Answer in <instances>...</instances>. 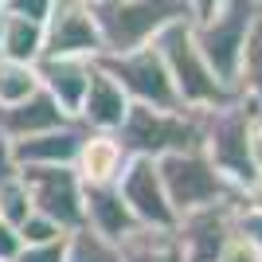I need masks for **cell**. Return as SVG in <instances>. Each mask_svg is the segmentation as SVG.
<instances>
[{"label":"cell","mask_w":262,"mask_h":262,"mask_svg":"<svg viewBox=\"0 0 262 262\" xmlns=\"http://www.w3.org/2000/svg\"><path fill=\"white\" fill-rule=\"evenodd\" d=\"M153 47L161 51L164 71L172 78V90H176V98H180L184 110L208 114V110H219V106H227V102H235V90L223 86L215 78V71L208 67V59L200 55L188 16L168 24V28L153 39Z\"/></svg>","instance_id":"cell-1"},{"label":"cell","mask_w":262,"mask_h":262,"mask_svg":"<svg viewBox=\"0 0 262 262\" xmlns=\"http://www.w3.org/2000/svg\"><path fill=\"white\" fill-rule=\"evenodd\" d=\"M204 121L208 114L200 110H153V106H129L125 121L118 129V141L125 145L129 157H149V161H161V157L172 153H188V149H200L204 145Z\"/></svg>","instance_id":"cell-2"},{"label":"cell","mask_w":262,"mask_h":262,"mask_svg":"<svg viewBox=\"0 0 262 262\" xmlns=\"http://www.w3.org/2000/svg\"><path fill=\"white\" fill-rule=\"evenodd\" d=\"M258 20H262V4H254V0H223L211 16L192 24L200 55L208 59V67L215 71V78L227 90H235V82H239L243 51H247V39L258 28Z\"/></svg>","instance_id":"cell-3"},{"label":"cell","mask_w":262,"mask_h":262,"mask_svg":"<svg viewBox=\"0 0 262 262\" xmlns=\"http://www.w3.org/2000/svg\"><path fill=\"white\" fill-rule=\"evenodd\" d=\"M94 24L102 35V55H121L153 43L172 20H184V0H94Z\"/></svg>","instance_id":"cell-4"},{"label":"cell","mask_w":262,"mask_h":262,"mask_svg":"<svg viewBox=\"0 0 262 262\" xmlns=\"http://www.w3.org/2000/svg\"><path fill=\"white\" fill-rule=\"evenodd\" d=\"M157 172H161L164 196H168V204H172L176 215L239 196V188L231 184L223 172H215V164L204 157V149L161 157V161H157Z\"/></svg>","instance_id":"cell-5"},{"label":"cell","mask_w":262,"mask_h":262,"mask_svg":"<svg viewBox=\"0 0 262 262\" xmlns=\"http://www.w3.org/2000/svg\"><path fill=\"white\" fill-rule=\"evenodd\" d=\"M98 67L125 90L129 106H153V110H176L180 106V98L172 90V78L164 71V59L153 43L121 51V55H98Z\"/></svg>","instance_id":"cell-6"},{"label":"cell","mask_w":262,"mask_h":262,"mask_svg":"<svg viewBox=\"0 0 262 262\" xmlns=\"http://www.w3.org/2000/svg\"><path fill=\"white\" fill-rule=\"evenodd\" d=\"M258 118L243 98L227 102L219 110H208V121H204V157L215 164V172H223L235 188H243L254 176L251 157H247V129L251 121Z\"/></svg>","instance_id":"cell-7"},{"label":"cell","mask_w":262,"mask_h":262,"mask_svg":"<svg viewBox=\"0 0 262 262\" xmlns=\"http://www.w3.org/2000/svg\"><path fill=\"white\" fill-rule=\"evenodd\" d=\"M28 188L32 211L47 215L63 231L82 227V180L71 164H51V168H16Z\"/></svg>","instance_id":"cell-8"},{"label":"cell","mask_w":262,"mask_h":262,"mask_svg":"<svg viewBox=\"0 0 262 262\" xmlns=\"http://www.w3.org/2000/svg\"><path fill=\"white\" fill-rule=\"evenodd\" d=\"M43 55H78L98 59L102 35L90 12V0H55L43 20Z\"/></svg>","instance_id":"cell-9"},{"label":"cell","mask_w":262,"mask_h":262,"mask_svg":"<svg viewBox=\"0 0 262 262\" xmlns=\"http://www.w3.org/2000/svg\"><path fill=\"white\" fill-rule=\"evenodd\" d=\"M235 219H239L235 200L208 204V208L176 215L172 231H176L180 251H184V262H215V254L223 251V243L235 235Z\"/></svg>","instance_id":"cell-10"},{"label":"cell","mask_w":262,"mask_h":262,"mask_svg":"<svg viewBox=\"0 0 262 262\" xmlns=\"http://www.w3.org/2000/svg\"><path fill=\"white\" fill-rule=\"evenodd\" d=\"M118 192L125 200L129 215L137 219V227H172L176 211L164 196L161 172H157V161L149 157H129L125 168L118 176Z\"/></svg>","instance_id":"cell-11"},{"label":"cell","mask_w":262,"mask_h":262,"mask_svg":"<svg viewBox=\"0 0 262 262\" xmlns=\"http://www.w3.org/2000/svg\"><path fill=\"white\" fill-rule=\"evenodd\" d=\"M90 75H94V59H78V55H39L35 59L39 90H47L71 118L78 114V102L90 86Z\"/></svg>","instance_id":"cell-12"},{"label":"cell","mask_w":262,"mask_h":262,"mask_svg":"<svg viewBox=\"0 0 262 262\" xmlns=\"http://www.w3.org/2000/svg\"><path fill=\"white\" fill-rule=\"evenodd\" d=\"M125 114H129L125 90H121L98 67V59H94V75H90V86H86V94H82V102H78L75 121L82 129H90V133H118L121 121H125Z\"/></svg>","instance_id":"cell-13"},{"label":"cell","mask_w":262,"mask_h":262,"mask_svg":"<svg viewBox=\"0 0 262 262\" xmlns=\"http://www.w3.org/2000/svg\"><path fill=\"white\" fill-rule=\"evenodd\" d=\"M82 125L67 121L59 129L35 133V137H20L12 141V161L16 168H51V164H75L78 145H82Z\"/></svg>","instance_id":"cell-14"},{"label":"cell","mask_w":262,"mask_h":262,"mask_svg":"<svg viewBox=\"0 0 262 262\" xmlns=\"http://www.w3.org/2000/svg\"><path fill=\"white\" fill-rule=\"evenodd\" d=\"M125 161H129V153H125V145L118 141V133H90L86 129L71 168L78 172V180L86 188H98V184H118Z\"/></svg>","instance_id":"cell-15"},{"label":"cell","mask_w":262,"mask_h":262,"mask_svg":"<svg viewBox=\"0 0 262 262\" xmlns=\"http://www.w3.org/2000/svg\"><path fill=\"white\" fill-rule=\"evenodd\" d=\"M82 227H90L94 235H102L110 243H121L137 227V219L129 215L118 184H98V188L82 184Z\"/></svg>","instance_id":"cell-16"},{"label":"cell","mask_w":262,"mask_h":262,"mask_svg":"<svg viewBox=\"0 0 262 262\" xmlns=\"http://www.w3.org/2000/svg\"><path fill=\"white\" fill-rule=\"evenodd\" d=\"M67 121H75V118H71L47 90H35L32 98L0 110V125H4V133H8L12 141L35 137V133H47V129H59V125H67Z\"/></svg>","instance_id":"cell-17"},{"label":"cell","mask_w":262,"mask_h":262,"mask_svg":"<svg viewBox=\"0 0 262 262\" xmlns=\"http://www.w3.org/2000/svg\"><path fill=\"white\" fill-rule=\"evenodd\" d=\"M121 262H184L172 227H133L118 243Z\"/></svg>","instance_id":"cell-18"},{"label":"cell","mask_w":262,"mask_h":262,"mask_svg":"<svg viewBox=\"0 0 262 262\" xmlns=\"http://www.w3.org/2000/svg\"><path fill=\"white\" fill-rule=\"evenodd\" d=\"M0 55L16 63H35L43 55V24L0 12Z\"/></svg>","instance_id":"cell-19"},{"label":"cell","mask_w":262,"mask_h":262,"mask_svg":"<svg viewBox=\"0 0 262 262\" xmlns=\"http://www.w3.org/2000/svg\"><path fill=\"white\" fill-rule=\"evenodd\" d=\"M235 94H239L254 114H262V20L258 28L247 39V51H243L239 63V82H235Z\"/></svg>","instance_id":"cell-20"},{"label":"cell","mask_w":262,"mask_h":262,"mask_svg":"<svg viewBox=\"0 0 262 262\" xmlns=\"http://www.w3.org/2000/svg\"><path fill=\"white\" fill-rule=\"evenodd\" d=\"M35 90H39L35 63H16V59H4V55H0V110L32 98Z\"/></svg>","instance_id":"cell-21"},{"label":"cell","mask_w":262,"mask_h":262,"mask_svg":"<svg viewBox=\"0 0 262 262\" xmlns=\"http://www.w3.org/2000/svg\"><path fill=\"white\" fill-rule=\"evenodd\" d=\"M63 262H121L118 243L94 235L90 227H78L67 235V258Z\"/></svg>","instance_id":"cell-22"},{"label":"cell","mask_w":262,"mask_h":262,"mask_svg":"<svg viewBox=\"0 0 262 262\" xmlns=\"http://www.w3.org/2000/svg\"><path fill=\"white\" fill-rule=\"evenodd\" d=\"M28 215H32V200H28V188H24L20 172L4 176L0 180V219L12 223V227H20Z\"/></svg>","instance_id":"cell-23"},{"label":"cell","mask_w":262,"mask_h":262,"mask_svg":"<svg viewBox=\"0 0 262 262\" xmlns=\"http://www.w3.org/2000/svg\"><path fill=\"white\" fill-rule=\"evenodd\" d=\"M16 231H20V243H24V247H39V243H55V239H67V235H71V231H63L59 223H51V219L39 215V211H32V215L24 219Z\"/></svg>","instance_id":"cell-24"},{"label":"cell","mask_w":262,"mask_h":262,"mask_svg":"<svg viewBox=\"0 0 262 262\" xmlns=\"http://www.w3.org/2000/svg\"><path fill=\"white\" fill-rule=\"evenodd\" d=\"M215 262H262V254H258V247H254L247 235H231L227 243H223V251L215 254Z\"/></svg>","instance_id":"cell-25"},{"label":"cell","mask_w":262,"mask_h":262,"mask_svg":"<svg viewBox=\"0 0 262 262\" xmlns=\"http://www.w3.org/2000/svg\"><path fill=\"white\" fill-rule=\"evenodd\" d=\"M67 258V239H55V243H39V247H24L16 254V262H63Z\"/></svg>","instance_id":"cell-26"},{"label":"cell","mask_w":262,"mask_h":262,"mask_svg":"<svg viewBox=\"0 0 262 262\" xmlns=\"http://www.w3.org/2000/svg\"><path fill=\"white\" fill-rule=\"evenodd\" d=\"M55 0H8L0 12H12V16H28V20H47V12H51Z\"/></svg>","instance_id":"cell-27"},{"label":"cell","mask_w":262,"mask_h":262,"mask_svg":"<svg viewBox=\"0 0 262 262\" xmlns=\"http://www.w3.org/2000/svg\"><path fill=\"white\" fill-rule=\"evenodd\" d=\"M235 208H239V211H262V172H254L251 180L239 188V196H235Z\"/></svg>","instance_id":"cell-28"},{"label":"cell","mask_w":262,"mask_h":262,"mask_svg":"<svg viewBox=\"0 0 262 262\" xmlns=\"http://www.w3.org/2000/svg\"><path fill=\"white\" fill-rule=\"evenodd\" d=\"M235 231H239V235H247V239L258 247V254H262V211H239Z\"/></svg>","instance_id":"cell-29"},{"label":"cell","mask_w":262,"mask_h":262,"mask_svg":"<svg viewBox=\"0 0 262 262\" xmlns=\"http://www.w3.org/2000/svg\"><path fill=\"white\" fill-rule=\"evenodd\" d=\"M24 251V243H20V231L12 227V223H4L0 219V262H16V254Z\"/></svg>","instance_id":"cell-30"},{"label":"cell","mask_w":262,"mask_h":262,"mask_svg":"<svg viewBox=\"0 0 262 262\" xmlns=\"http://www.w3.org/2000/svg\"><path fill=\"white\" fill-rule=\"evenodd\" d=\"M247 157H251L254 172H262V114L251 121V129H247Z\"/></svg>","instance_id":"cell-31"},{"label":"cell","mask_w":262,"mask_h":262,"mask_svg":"<svg viewBox=\"0 0 262 262\" xmlns=\"http://www.w3.org/2000/svg\"><path fill=\"white\" fill-rule=\"evenodd\" d=\"M16 172V161H12V137L4 133V125H0V180L4 176Z\"/></svg>","instance_id":"cell-32"},{"label":"cell","mask_w":262,"mask_h":262,"mask_svg":"<svg viewBox=\"0 0 262 262\" xmlns=\"http://www.w3.org/2000/svg\"><path fill=\"white\" fill-rule=\"evenodd\" d=\"M223 0H184V8H188V20L196 24V20H204V16H211V12L219 8Z\"/></svg>","instance_id":"cell-33"},{"label":"cell","mask_w":262,"mask_h":262,"mask_svg":"<svg viewBox=\"0 0 262 262\" xmlns=\"http://www.w3.org/2000/svg\"><path fill=\"white\" fill-rule=\"evenodd\" d=\"M4 4H8V0H0V8H4Z\"/></svg>","instance_id":"cell-34"},{"label":"cell","mask_w":262,"mask_h":262,"mask_svg":"<svg viewBox=\"0 0 262 262\" xmlns=\"http://www.w3.org/2000/svg\"><path fill=\"white\" fill-rule=\"evenodd\" d=\"M254 4H262V0H254Z\"/></svg>","instance_id":"cell-35"},{"label":"cell","mask_w":262,"mask_h":262,"mask_svg":"<svg viewBox=\"0 0 262 262\" xmlns=\"http://www.w3.org/2000/svg\"><path fill=\"white\" fill-rule=\"evenodd\" d=\"M90 4H94V0H90Z\"/></svg>","instance_id":"cell-36"}]
</instances>
